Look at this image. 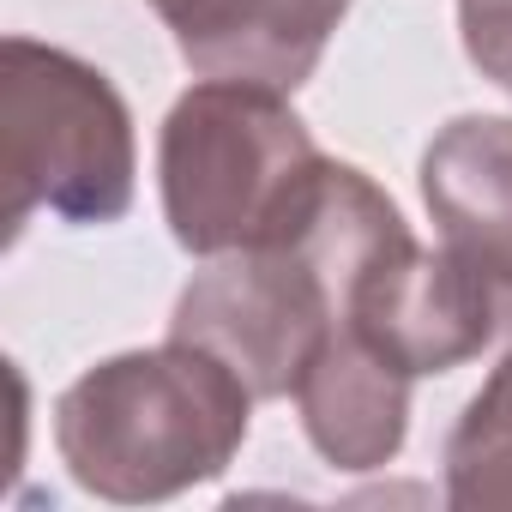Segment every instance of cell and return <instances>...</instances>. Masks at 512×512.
<instances>
[{"label": "cell", "mask_w": 512, "mask_h": 512, "mask_svg": "<svg viewBox=\"0 0 512 512\" xmlns=\"http://www.w3.org/2000/svg\"><path fill=\"white\" fill-rule=\"evenodd\" d=\"M247 416V380L211 350L169 338L85 368L55 404V446L85 494L151 506L223 476Z\"/></svg>", "instance_id": "6da1fadb"}, {"label": "cell", "mask_w": 512, "mask_h": 512, "mask_svg": "<svg viewBox=\"0 0 512 512\" xmlns=\"http://www.w3.org/2000/svg\"><path fill=\"white\" fill-rule=\"evenodd\" d=\"M326 169L332 157L284 91L241 79H199L157 139L169 235L199 260L290 241L314 211Z\"/></svg>", "instance_id": "7a4b0ae2"}, {"label": "cell", "mask_w": 512, "mask_h": 512, "mask_svg": "<svg viewBox=\"0 0 512 512\" xmlns=\"http://www.w3.org/2000/svg\"><path fill=\"white\" fill-rule=\"evenodd\" d=\"M133 115L103 67L37 37L0 43V223L7 241L37 211L61 223H115L133 205Z\"/></svg>", "instance_id": "3957f363"}, {"label": "cell", "mask_w": 512, "mask_h": 512, "mask_svg": "<svg viewBox=\"0 0 512 512\" xmlns=\"http://www.w3.org/2000/svg\"><path fill=\"white\" fill-rule=\"evenodd\" d=\"M338 326L344 314L320 253L290 235L272 247L217 253L181 290L169 338H187L229 362L253 398H290Z\"/></svg>", "instance_id": "277c9868"}, {"label": "cell", "mask_w": 512, "mask_h": 512, "mask_svg": "<svg viewBox=\"0 0 512 512\" xmlns=\"http://www.w3.org/2000/svg\"><path fill=\"white\" fill-rule=\"evenodd\" d=\"M344 326L368 338L386 362L416 374H446L494 338V284L476 278L458 253L422 247L410 223L374 247V260L350 278Z\"/></svg>", "instance_id": "5b68a950"}, {"label": "cell", "mask_w": 512, "mask_h": 512, "mask_svg": "<svg viewBox=\"0 0 512 512\" xmlns=\"http://www.w3.org/2000/svg\"><path fill=\"white\" fill-rule=\"evenodd\" d=\"M199 79L296 91L314 79L350 0H151Z\"/></svg>", "instance_id": "8992f818"}, {"label": "cell", "mask_w": 512, "mask_h": 512, "mask_svg": "<svg viewBox=\"0 0 512 512\" xmlns=\"http://www.w3.org/2000/svg\"><path fill=\"white\" fill-rule=\"evenodd\" d=\"M422 199L440 241L512 296V115H458L422 151Z\"/></svg>", "instance_id": "52a82bcc"}, {"label": "cell", "mask_w": 512, "mask_h": 512, "mask_svg": "<svg viewBox=\"0 0 512 512\" xmlns=\"http://www.w3.org/2000/svg\"><path fill=\"white\" fill-rule=\"evenodd\" d=\"M296 410L326 464L386 470L410 434V374L386 362L368 338L338 326L296 380Z\"/></svg>", "instance_id": "ba28073f"}, {"label": "cell", "mask_w": 512, "mask_h": 512, "mask_svg": "<svg viewBox=\"0 0 512 512\" xmlns=\"http://www.w3.org/2000/svg\"><path fill=\"white\" fill-rule=\"evenodd\" d=\"M446 500L458 512H512V356L446 434Z\"/></svg>", "instance_id": "9c48e42d"}, {"label": "cell", "mask_w": 512, "mask_h": 512, "mask_svg": "<svg viewBox=\"0 0 512 512\" xmlns=\"http://www.w3.org/2000/svg\"><path fill=\"white\" fill-rule=\"evenodd\" d=\"M458 31L482 79L512 91V0H458Z\"/></svg>", "instance_id": "30bf717a"}]
</instances>
